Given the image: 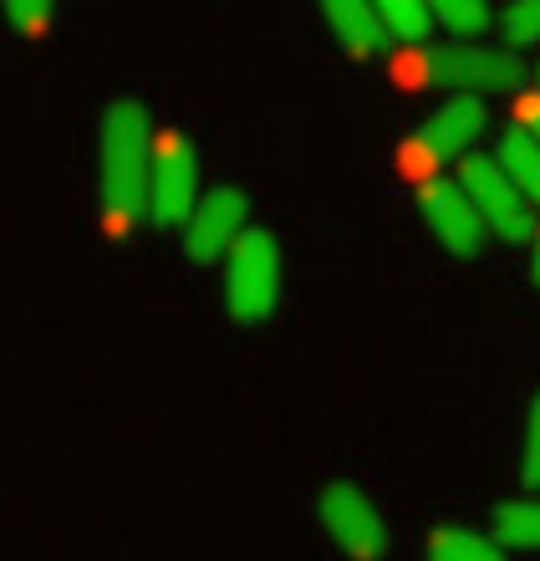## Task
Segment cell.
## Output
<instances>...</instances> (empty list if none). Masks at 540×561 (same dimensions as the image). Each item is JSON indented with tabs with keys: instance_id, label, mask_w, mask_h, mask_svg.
Instances as JSON below:
<instances>
[{
	"instance_id": "cell-8",
	"label": "cell",
	"mask_w": 540,
	"mask_h": 561,
	"mask_svg": "<svg viewBox=\"0 0 540 561\" xmlns=\"http://www.w3.org/2000/svg\"><path fill=\"white\" fill-rule=\"evenodd\" d=\"M418 215H424L428 236H434L449 255H459V261H480L484 220L474 215V205H469V194H464L459 179L428 174L424 184H418Z\"/></svg>"
},
{
	"instance_id": "cell-15",
	"label": "cell",
	"mask_w": 540,
	"mask_h": 561,
	"mask_svg": "<svg viewBox=\"0 0 540 561\" xmlns=\"http://www.w3.org/2000/svg\"><path fill=\"white\" fill-rule=\"evenodd\" d=\"M434 21L444 31H453L459 42H474V36H484V31L495 26V11H490V5H480V0H438Z\"/></svg>"
},
{
	"instance_id": "cell-3",
	"label": "cell",
	"mask_w": 540,
	"mask_h": 561,
	"mask_svg": "<svg viewBox=\"0 0 540 561\" xmlns=\"http://www.w3.org/2000/svg\"><path fill=\"white\" fill-rule=\"evenodd\" d=\"M280 296V240L265 225H250L225 266V311L240 327H261Z\"/></svg>"
},
{
	"instance_id": "cell-11",
	"label": "cell",
	"mask_w": 540,
	"mask_h": 561,
	"mask_svg": "<svg viewBox=\"0 0 540 561\" xmlns=\"http://www.w3.org/2000/svg\"><path fill=\"white\" fill-rule=\"evenodd\" d=\"M495 163L505 169V179H510L515 190L540 209V138L526 134L520 123H510V128L495 138Z\"/></svg>"
},
{
	"instance_id": "cell-20",
	"label": "cell",
	"mask_w": 540,
	"mask_h": 561,
	"mask_svg": "<svg viewBox=\"0 0 540 561\" xmlns=\"http://www.w3.org/2000/svg\"><path fill=\"white\" fill-rule=\"evenodd\" d=\"M530 280L540 286V236H536V251H530Z\"/></svg>"
},
{
	"instance_id": "cell-2",
	"label": "cell",
	"mask_w": 540,
	"mask_h": 561,
	"mask_svg": "<svg viewBox=\"0 0 540 561\" xmlns=\"http://www.w3.org/2000/svg\"><path fill=\"white\" fill-rule=\"evenodd\" d=\"M398 72L409 82H428V88H449L453 98L469 92V98H484V92H505L520 82V61L510 51H495V46H469V42H453V46H428L418 51L413 46L409 57L398 61Z\"/></svg>"
},
{
	"instance_id": "cell-16",
	"label": "cell",
	"mask_w": 540,
	"mask_h": 561,
	"mask_svg": "<svg viewBox=\"0 0 540 561\" xmlns=\"http://www.w3.org/2000/svg\"><path fill=\"white\" fill-rule=\"evenodd\" d=\"M499 36H505V46H536L540 42V0H515L510 11L499 15Z\"/></svg>"
},
{
	"instance_id": "cell-12",
	"label": "cell",
	"mask_w": 540,
	"mask_h": 561,
	"mask_svg": "<svg viewBox=\"0 0 540 561\" xmlns=\"http://www.w3.org/2000/svg\"><path fill=\"white\" fill-rule=\"evenodd\" d=\"M424 561H505V547L474 526H434Z\"/></svg>"
},
{
	"instance_id": "cell-21",
	"label": "cell",
	"mask_w": 540,
	"mask_h": 561,
	"mask_svg": "<svg viewBox=\"0 0 540 561\" xmlns=\"http://www.w3.org/2000/svg\"><path fill=\"white\" fill-rule=\"evenodd\" d=\"M536 77H540V72H536Z\"/></svg>"
},
{
	"instance_id": "cell-19",
	"label": "cell",
	"mask_w": 540,
	"mask_h": 561,
	"mask_svg": "<svg viewBox=\"0 0 540 561\" xmlns=\"http://www.w3.org/2000/svg\"><path fill=\"white\" fill-rule=\"evenodd\" d=\"M520 128L540 138V92H526V98H520Z\"/></svg>"
},
{
	"instance_id": "cell-18",
	"label": "cell",
	"mask_w": 540,
	"mask_h": 561,
	"mask_svg": "<svg viewBox=\"0 0 540 561\" xmlns=\"http://www.w3.org/2000/svg\"><path fill=\"white\" fill-rule=\"evenodd\" d=\"M526 485L540 490V393H536L530 419H526Z\"/></svg>"
},
{
	"instance_id": "cell-7",
	"label": "cell",
	"mask_w": 540,
	"mask_h": 561,
	"mask_svg": "<svg viewBox=\"0 0 540 561\" xmlns=\"http://www.w3.org/2000/svg\"><path fill=\"white\" fill-rule=\"evenodd\" d=\"M250 230V199L234 184H215L199 194L194 215L184 220V255L194 266H215L219 255H230L240 236Z\"/></svg>"
},
{
	"instance_id": "cell-14",
	"label": "cell",
	"mask_w": 540,
	"mask_h": 561,
	"mask_svg": "<svg viewBox=\"0 0 540 561\" xmlns=\"http://www.w3.org/2000/svg\"><path fill=\"white\" fill-rule=\"evenodd\" d=\"M378 15H382V26H388V36H398V42H409V46H418L438 26L434 5H424V0H382Z\"/></svg>"
},
{
	"instance_id": "cell-5",
	"label": "cell",
	"mask_w": 540,
	"mask_h": 561,
	"mask_svg": "<svg viewBox=\"0 0 540 561\" xmlns=\"http://www.w3.org/2000/svg\"><path fill=\"white\" fill-rule=\"evenodd\" d=\"M199 153L194 138L179 128H163L153 138V174H148V215L159 230H184V220L199 205Z\"/></svg>"
},
{
	"instance_id": "cell-9",
	"label": "cell",
	"mask_w": 540,
	"mask_h": 561,
	"mask_svg": "<svg viewBox=\"0 0 540 561\" xmlns=\"http://www.w3.org/2000/svg\"><path fill=\"white\" fill-rule=\"evenodd\" d=\"M484 128H490V103H484V98L459 92V98L438 103L434 113L418 123L413 148H418L428 163H449V159L464 163L469 153H474V144L484 138Z\"/></svg>"
},
{
	"instance_id": "cell-1",
	"label": "cell",
	"mask_w": 540,
	"mask_h": 561,
	"mask_svg": "<svg viewBox=\"0 0 540 561\" xmlns=\"http://www.w3.org/2000/svg\"><path fill=\"white\" fill-rule=\"evenodd\" d=\"M153 118L138 98L107 103L97 128V205H103L107 236H128L143 220L148 174H153Z\"/></svg>"
},
{
	"instance_id": "cell-4",
	"label": "cell",
	"mask_w": 540,
	"mask_h": 561,
	"mask_svg": "<svg viewBox=\"0 0 540 561\" xmlns=\"http://www.w3.org/2000/svg\"><path fill=\"white\" fill-rule=\"evenodd\" d=\"M453 179L464 184L469 205H474V215L484 220V230H495L505 245H530V240L540 236L536 205H530L526 194L505 179V169L495 163V153H469Z\"/></svg>"
},
{
	"instance_id": "cell-17",
	"label": "cell",
	"mask_w": 540,
	"mask_h": 561,
	"mask_svg": "<svg viewBox=\"0 0 540 561\" xmlns=\"http://www.w3.org/2000/svg\"><path fill=\"white\" fill-rule=\"evenodd\" d=\"M5 15H11V26L21 31V36H36V31L51 26L57 5H51V0H11V5H5Z\"/></svg>"
},
{
	"instance_id": "cell-10",
	"label": "cell",
	"mask_w": 540,
	"mask_h": 561,
	"mask_svg": "<svg viewBox=\"0 0 540 561\" xmlns=\"http://www.w3.org/2000/svg\"><path fill=\"white\" fill-rule=\"evenodd\" d=\"M326 26H332L336 46L357 61H372L382 57V46H388V26H382L378 5H367V0H326L322 5Z\"/></svg>"
},
{
	"instance_id": "cell-6",
	"label": "cell",
	"mask_w": 540,
	"mask_h": 561,
	"mask_svg": "<svg viewBox=\"0 0 540 561\" xmlns=\"http://www.w3.org/2000/svg\"><path fill=\"white\" fill-rule=\"evenodd\" d=\"M317 516H322L326 536L336 541V551L347 561H382L388 557V526H382L372 495L347 480H332L317 501Z\"/></svg>"
},
{
	"instance_id": "cell-13",
	"label": "cell",
	"mask_w": 540,
	"mask_h": 561,
	"mask_svg": "<svg viewBox=\"0 0 540 561\" xmlns=\"http://www.w3.org/2000/svg\"><path fill=\"white\" fill-rule=\"evenodd\" d=\"M495 541L515 551H540V501H499Z\"/></svg>"
}]
</instances>
